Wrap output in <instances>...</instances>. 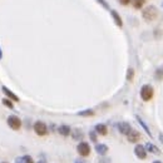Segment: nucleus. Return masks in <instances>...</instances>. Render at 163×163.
<instances>
[{
	"label": "nucleus",
	"mask_w": 163,
	"mask_h": 163,
	"mask_svg": "<svg viewBox=\"0 0 163 163\" xmlns=\"http://www.w3.org/2000/svg\"><path fill=\"white\" fill-rule=\"evenodd\" d=\"M142 18L147 22H153L158 18V9L154 5H148L142 10Z\"/></svg>",
	"instance_id": "1"
},
{
	"label": "nucleus",
	"mask_w": 163,
	"mask_h": 163,
	"mask_svg": "<svg viewBox=\"0 0 163 163\" xmlns=\"http://www.w3.org/2000/svg\"><path fill=\"white\" fill-rule=\"evenodd\" d=\"M139 94H141L142 100H144V102H149V100L153 98V94H154L153 87H152L151 84H144V85H142Z\"/></svg>",
	"instance_id": "2"
},
{
	"label": "nucleus",
	"mask_w": 163,
	"mask_h": 163,
	"mask_svg": "<svg viewBox=\"0 0 163 163\" xmlns=\"http://www.w3.org/2000/svg\"><path fill=\"white\" fill-rule=\"evenodd\" d=\"M6 122H8V125L10 127L13 131H19L22 128V119L18 116H15V114L9 116L8 119H6Z\"/></svg>",
	"instance_id": "3"
},
{
	"label": "nucleus",
	"mask_w": 163,
	"mask_h": 163,
	"mask_svg": "<svg viewBox=\"0 0 163 163\" xmlns=\"http://www.w3.org/2000/svg\"><path fill=\"white\" fill-rule=\"evenodd\" d=\"M33 128H34V132L37 133L38 136H40V137L48 134V125L44 122H42V120H37V122H35L34 125H33Z\"/></svg>",
	"instance_id": "4"
},
{
	"label": "nucleus",
	"mask_w": 163,
	"mask_h": 163,
	"mask_svg": "<svg viewBox=\"0 0 163 163\" xmlns=\"http://www.w3.org/2000/svg\"><path fill=\"white\" fill-rule=\"evenodd\" d=\"M77 151L78 153L82 156V157H88L90 154V146H89V143L87 142H80L78 144V147H77Z\"/></svg>",
	"instance_id": "5"
},
{
	"label": "nucleus",
	"mask_w": 163,
	"mask_h": 163,
	"mask_svg": "<svg viewBox=\"0 0 163 163\" xmlns=\"http://www.w3.org/2000/svg\"><path fill=\"white\" fill-rule=\"evenodd\" d=\"M147 151H146V147L142 146V144H137L134 147V154L137 156V158L139 159H146L147 158Z\"/></svg>",
	"instance_id": "6"
},
{
	"label": "nucleus",
	"mask_w": 163,
	"mask_h": 163,
	"mask_svg": "<svg viewBox=\"0 0 163 163\" xmlns=\"http://www.w3.org/2000/svg\"><path fill=\"white\" fill-rule=\"evenodd\" d=\"M131 129H132V127H131V124H129L128 122H120V123H118V131H119L122 134L127 136V134L129 133Z\"/></svg>",
	"instance_id": "7"
},
{
	"label": "nucleus",
	"mask_w": 163,
	"mask_h": 163,
	"mask_svg": "<svg viewBox=\"0 0 163 163\" xmlns=\"http://www.w3.org/2000/svg\"><path fill=\"white\" fill-rule=\"evenodd\" d=\"M127 138H128V141H129L131 143H137V142H139V139H141V133H139L138 131L131 129L129 133L127 134Z\"/></svg>",
	"instance_id": "8"
},
{
	"label": "nucleus",
	"mask_w": 163,
	"mask_h": 163,
	"mask_svg": "<svg viewBox=\"0 0 163 163\" xmlns=\"http://www.w3.org/2000/svg\"><path fill=\"white\" fill-rule=\"evenodd\" d=\"M2 90H3V93L10 99V100H13V102H20V99H19V97H18L15 93H13L11 90L9 89V88H6V87H3L2 88Z\"/></svg>",
	"instance_id": "9"
},
{
	"label": "nucleus",
	"mask_w": 163,
	"mask_h": 163,
	"mask_svg": "<svg viewBox=\"0 0 163 163\" xmlns=\"http://www.w3.org/2000/svg\"><path fill=\"white\" fill-rule=\"evenodd\" d=\"M96 151L99 156H105L108 153V151H109V148H108V146L104 143H98V144H96Z\"/></svg>",
	"instance_id": "10"
},
{
	"label": "nucleus",
	"mask_w": 163,
	"mask_h": 163,
	"mask_svg": "<svg viewBox=\"0 0 163 163\" xmlns=\"http://www.w3.org/2000/svg\"><path fill=\"white\" fill-rule=\"evenodd\" d=\"M109 11H111V15H112V18H113V20H114L116 25H117V26H119V28H122V26H123V20H122L120 15L118 14V11L112 10V9H111Z\"/></svg>",
	"instance_id": "11"
},
{
	"label": "nucleus",
	"mask_w": 163,
	"mask_h": 163,
	"mask_svg": "<svg viewBox=\"0 0 163 163\" xmlns=\"http://www.w3.org/2000/svg\"><path fill=\"white\" fill-rule=\"evenodd\" d=\"M94 131L97 132V134H100V136H107V133H108V127H107L105 124H103V123H98V124L96 125Z\"/></svg>",
	"instance_id": "12"
},
{
	"label": "nucleus",
	"mask_w": 163,
	"mask_h": 163,
	"mask_svg": "<svg viewBox=\"0 0 163 163\" xmlns=\"http://www.w3.org/2000/svg\"><path fill=\"white\" fill-rule=\"evenodd\" d=\"M58 132H59L60 136H63V137H68V136L70 134L71 129H70V127H69V125H67V124H62V125H59Z\"/></svg>",
	"instance_id": "13"
},
{
	"label": "nucleus",
	"mask_w": 163,
	"mask_h": 163,
	"mask_svg": "<svg viewBox=\"0 0 163 163\" xmlns=\"http://www.w3.org/2000/svg\"><path fill=\"white\" fill-rule=\"evenodd\" d=\"M136 119H137V122H138V123L141 124V127H142V128H143L144 131H146V133H147V134H148V136H149V137L152 138V137H153V136H152V132L149 131L148 125H147L146 123H144V120H143V119H142V118H141L139 116H136Z\"/></svg>",
	"instance_id": "14"
},
{
	"label": "nucleus",
	"mask_w": 163,
	"mask_h": 163,
	"mask_svg": "<svg viewBox=\"0 0 163 163\" xmlns=\"http://www.w3.org/2000/svg\"><path fill=\"white\" fill-rule=\"evenodd\" d=\"M144 147H146V151L149 152V153H153V154H158V153H159V149L154 146L153 143H151V142H148Z\"/></svg>",
	"instance_id": "15"
},
{
	"label": "nucleus",
	"mask_w": 163,
	"mask_h": 163,
	"mask_svg": "<svg viewBox=\"0 0 163 163\" xmlns=\"http://www.w3.org/2000/svg\"><path fill=\"white\" fill-rule=\"evenodd\" d=\"M71 137H73L74 141H82L83 139V132L80 129H74V131H71L70 132Z\"/></svg>",
	"instance_id": "16"
},
{
	"label": "nucleus",
	"mask_w": 163,
	"mask_h": 163,
	"mask_svg": "<svg viewBox=\"0 0 163 163\" xmlns=\"http://www.w3.org/2000/svg\"><path fill=\"white\" fill-rule=\"evenodd\" d=\"M79 117H93L96 114V112L93 109H84V111H80L77 113Z\"/></svg>",
	"instance_id": "17"
},
{
	"label": "nucleus",
	"mask_w": 163,
	"mask_h": 163,
	"mask_svg": "<svg viewBox=\"0 0 163 163\" xmlns=\"http://www.w3.org/2000/svg\"><path fill=\"white\" fill-rule=\"evenodd\" d=\"M131 3L134 9H142L143 5L146 4V0H131Z\"/></svg>",
	"instance_id": "18"
},
{
	"label": "nucleus",
	"mask_w": 163,
	"mask_h": 163,
	"mask_svg": "<svg viewBox=\"0 0 163 163\" xmlns=\"http://www.w3.org/2000/svg\"><path fill=\"white\" fill-rule=\"evenodd\" d=\"M133 79H134V69L129 68L128 71H127V80H128V82H133Z\"/></svg>",
	"instance_id": "19"
},
{
	"label": "nucleus",
	"mask_w": 163,
	"mask_h": 163,
	"mask_svg": "<svg viewBox=\"0 0 163 163\" xmlns=\"http://www.w3.org/2000/svg\"><path fill=\"white\" fill-rule=\"evenodd\" d=\"M154 78H156L157 80H162V79H163V68H159V69L156 70Z\"/></svg>",
	"instance_id": "20"
},
{
	"label": "nucleus",
	"mask_w": 163,
	"mask_h": 163,
	"mask_svg": "<svg viewBox=\"0 0 163 163\" xmlns=\"http://www.w3.org/2000/svg\"><path fill=\"white\" fill-rule=\"evenodd\" d=\"M2 102H3V104H4L5 107H8V108H10V109H13V107H14V105H13V100H10L9 98H4Z\"/></svg>",
	"instance_id": "21"
},
{
	"label": "nucleus",
	"mask_w": 163,
	"mask_h": 163,
	"mask_svg": "<svg viewBox=\"0 0 163 163\" xmlns=\"http://www.w3.org/2000/svg\"><path fill=\"white\" fill-rule=\"evenodd\" d=\"M97 3H99L104 9H107V10H111V8H109V4H108L105 0H97Z\"/></svg>",
	"instance_id": "22"
},
{
	"label": "nucleus",
	"mask_w": 163,
	"mask_h": 163,
	"mask_svg": "<svg viewBox=\"0 0 163 163\" xmlns=\"http://www.w3.org/2000/svg\"><path fill=\"white\" fill-rule=\"evenodd\" d=\"M89 137H90V141L92 142H97L98 139H97V132L96 131H92V132H89Z\"/></svg>",
	"instance_id": "23"
},
{
	"label": "nucleus",
	"mask_w": 163,
	"mask_h": 163,
	"mask_svg": "<svg viewBox=\"0 0 163 163\" xmlns=\"http://www.w3.org/2000/svg\"><path fill=\"white\" fill-rule=\"evenodd\" d=\"M23 158H24V161H25V163H34V161H33V158L29 156V154H26V156H23Z\"/></svg>",
	"instance_id": "24"
},
{
	"label": "nucleus",
	"mask_w": 163,
	"mask_h": 163,
	"mask_svg": "<svg viewBox=\"0 0 163 163\" xmlns=\"http://www.w3.org/2000/svg\"><path fill=\"white\" fill-rule=\"evenodd\" d=\"M15 163H25V161H24L23 157H18V158L15 159Z\"/></svg>",
	"instance_id": "25"
},
{
	"label": "nucleus",
	"mask_w": 163,
	"mask_h": 163,
	"mask_svg": "<svg viewBox=\"0 0 163 163\" xmlns=\"http://www.w3.org/2000/svg\"><path fill=\"white\" fill-rule=\"evenodd\" d=\"M119 3H120L122 5H128V4L131 3V0H119Z\"/></svg>",
	"instance_id": "26"
},
{
	"label": "nucleus",
	"mask_w": 163,
	"mask_h": 163,
	"mask_svg": "<svg viewBox=\"0 0 163 163\" xmlns=\"http://www.w3.org/2000/svg\"><path fill=\"white\" fill-rule=\"evenodd\" d=\"M158 139H159V142L163 144V133H162V132H159V134H158Z\"/></svg>",
	"instance_id": "27"
},
{
	"label": "nucleus",
	"mask_w": 163,
	"mask_h": 163,
	"mask_svg": "<svg viewBox=\"0 0 163 163\" xmlns=\"http://www.w3.org/2000/svg\"><path fill=\"white\" fill-rule=\"evenodd\" d=\"M2 58H3V51H2V48H0V60H2Z\"/></svg>",
	"instance_id": "28"
},
{
	"label": "nucleus",
	"mask_w": 163,
	"mask_h": 163,
	"mask_svg": "<svg viewBox=\"0 0 163 163\" xmlns=\"http://www.w3.org/2000/svg\"><path fill=\"white\" fill-rule=\"evenodd\" d=\"M153 163H162V162H161V161H154Z\"/></svg>",
	"instance_id": "29"
},
{
	"label": "nucleus",
	"mask_w": 163,
	"mask_h": 163,
	"mask_svg": "<svg viewBox=\"0 0 163 163\" xmlns=\"http://www.w3.org/2000/svg\"><path fill=\"white\" fill-rule=\"evenodd\" d=\"M38 163H47V162H45V161H39Z\"/></svg>",
	"instance_id": "30"
},
{
	"label": "nucleus",
	"mask_w": 163,
	"mask_h": 163,
	"mask_svg": "<svg viewBox=\"0 0 163 163\" xmlns=\"http://www.w3.org/2000/svg\"><path fill=\"white\" fill-rule=\"evenodd\" d=\"M2 163H8V162H2Z\"/></svg>",
	"instance_id": "31"
},
{
	"label": "nucleus",
	"mask_w": 163,
	"mask_h": 163,
	"mask_svg": "<svg viewBox=\"0 0 163 163\" xmlns=\"http://www.w3.org/2000/svg\"><path fill=\"white\" fill-rule=\"evenodd\" d=\"M75 163H82V162H75Z\"/></svg>",
	"instance_id": "32"
}]
</instances>
